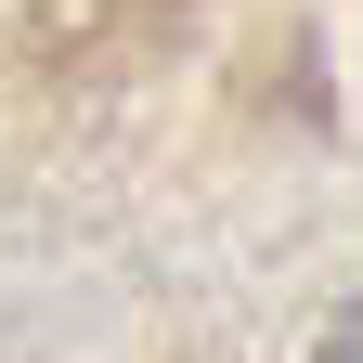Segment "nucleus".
Returning a JSON list of instances; mask_svg holds the SVG:
<instances>
[{"mask_svg":"<svg viewBox=\"0 0 363 363\" xmlns=\"http://www.w3.org/2000/svg\"><path fill=\"white\" fill-rule=\"evenodd\" d=\"M325 363H363V311H350V325H337V337H325Z\"/></svg>","mask_w":363,"mask_h":363,"instance_id":"nucleus-1","label":"nucleus"}]
</instances>
